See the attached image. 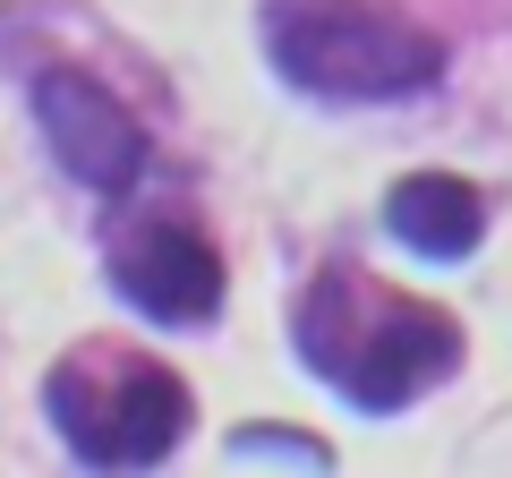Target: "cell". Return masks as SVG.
Returning <instances> with one entry per match:
<instances>
[{
	"label": "cell",
	"instance_id": "6da1fadb",
	"mask_svg": "<svg viewBox=\"0 0 512 478\" xmlns=\"http://www.w3.org/2000/svg\"><path fill=\"white\" fill-rule=\"evenodd\" d=\"M291 342L308 376H325L350 410H410L461 368V325L436 299H410L367 265H325L291 308Z\"/></svg>",
	"mask_w": 512,
	"mask_h": 478
},
{
	"label": "cell",
	"instance_id": "7a4b0ae2",
	"mask_svg": "<svg viewBox=\"0 0 512 478\" xmlns=\"http://www.w3.org/2000/svg\"><path fill=\"white\" fill-rule=\"evenodd\" d=\"M265 60L308 103H402L444 77V43L393 0H265Z\"/></svg>",
	"mask_w": 512,
	"mask_h": 478
},
{
	"label": "cell",
	"instance_id": "3957f363",
	"mask_svg": "<svg viewBox=\"0 0 512 478\" xmlns=\"http://www.w3.org/2000/svg\"><path fill=\"white\" fill-rule=\"evenodd\" d=\"M43 410H52L60 444L77 461H94V470H146L197 419L188 376L171 359H154V350H128V342H77L43 376Z\"/></svg>",
	"mask_w": 512,
	"mask_h": 478
},
{
	"label": "cell",
	"instance_id": "277c9868",
	"mask_svg": "<svg viewBox=\"0 0 512 478\" xmlns=\"http://www.w3.org/2000/svg\"><path fill=\"white\" fill-rule=\"evenodd\" d=\"M111 282H120L154 325H214L231 274H222L214 239H205L180 205H163V214H137L111 239Z\"/></svg>",
	"mask_w": 512,
	"mask_h": 478
},
{
	"label": "cell",
	"instance_id": "5b68a950",
	"mask_svg": "<svg viewBox=\"0 0 512 478\" xmlns=\"http://www.w3.org/2000/svg\"><path fill=\"white\" fill-rule=\"evenodd\" d=\"M35 120L52 137L60 171L94 197H128L146 180V129L128 120V103L86 69H35Z\"/></svg>",
	"mask_w": 512,
	"mask_h": 478
},
{
	"label": "cell",
	"instance_id": "8992f818",
	"mask_svg": "<svg viewBox=\"0 0 512 478\" xmlns=\"http://www.w3.org/2000/svg\"><path fill=\"white\" fill-rule=\"evenodd\" d=\"M384 231L427 265H461L487 239V197L461 171H410V180L384 188Z\"/></svg>",
	"mask_w": 512,
	"mask_h": 478
}]
</instances>
